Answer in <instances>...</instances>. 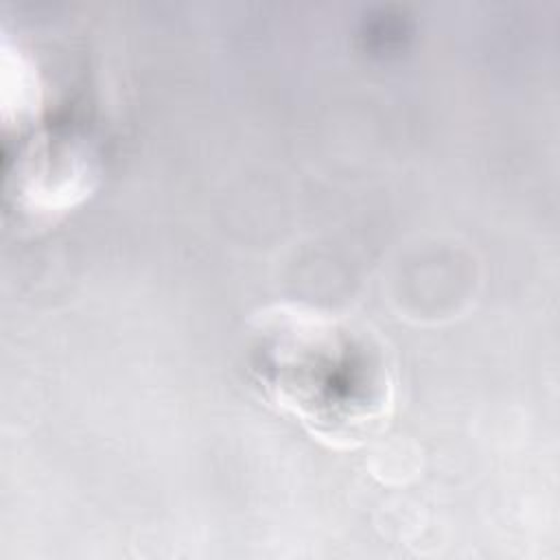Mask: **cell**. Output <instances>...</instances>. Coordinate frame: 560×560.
I'll use <instances>...</instances> for the list:
<instances>
[{
  "instance_id": "obj_1",
  "label": "cell",
  "mask_w": 560,
  "mask_h": 560,
  "mask_svg": "<svg viewBox=\"0 0 560 560\" xmlns=\"http://www.w3.org/2000/svg\"><path fill=\"white\" fill-rule=\"evenodd\" d=\"M243 359L260 398L328 448L365 444L396 409L392 348L346 313L302 302L260 306L247 319Z\"/></svg>"
}]
</instances>
